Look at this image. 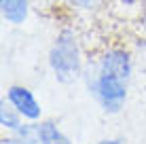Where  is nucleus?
Wrapping results in <instances>:
<instances>
[{"instance_id": "obj_1", "label": "nucleus", "mask_w": 146, "mask_h": 144, "mask_svg": "<svg viewBox=\"0 0 146 144\" xmlns=\"http://www.w3.org/2000/svg\"><path fill=\"white\" fill-rule=\"evenodd\" d=\"M49 64H51V70L55 72V78L59 83L76 81V76L80 74V51L76 38L70 30H64L55 38L51 53H49Z\"/></svg>"}, {"instance_id": "obj_2", "label": "nucleus", "mask_w": 146, "mask_h": 144, "mask_svg": "<svg viewBox=\"0 0 146 144\" xmlns=\"http://www.w3.org/2000/svg\"><path fill=\"white\" fill-rule=\"evenodd\" d=\"M89 87L106 112H119L123 108L125 98H127V81L125 78L98 68V74L93 76V81H89Z\"/></svg>"}, {"instance_id": "obj_3", "label": "nucleus", "mask_w": 146, "mask_h": 144, "mask_svg": "<svg viewBox=\"0 0 146 144\" xmlns=\"http://www.w3.org/2000/svg\"><path fill=\"white\" fill-rule=\"evenodd\" d=\"M7 98H9V104H11L23 119L34 121V119L40 117V104L36 102V98H34V93L30 91V89H26V87H11L7 91Z\"/></svg>"}, {"instance_id": "obj_4", "label": "nucleus", "mask_w": 146, "mask_h": 144, "mask_svg": "<svg viewBox=\"0 0 146 144\" xmlns=\"http://www.w3.org/2000/svg\"><path fill=\"white\" fill-rule=\"evenodd\" d=\"M100 70L117 74V76L127 81L129 74H131V59H129V53H125L123 49H110L106 55L102 57V62H100Z\"/></svg>"}, {"instance_id": "obj_5", "label": "nucleus", "mask_w": 146, "mask_h": 144, "mask_svg": "<svg viewBox=\"0 0 146 144\" xmlns=\"http://www.w3.org/2000/svg\"><path fill=\"white\" fill-rule=\"evenodd\" d=\"M2 15L11 23H23L28 17V0H0Z\"/></svg>"}, {"instance_id": "obj_6", "label": "nucleus", "mask_w": 146, "mask_h": 144, "mask_svg": "<svg viewBox=\"0 0 146 144\" xmlns=\"http://www.w3.org/2000/svg\"><path fill=\"white\" fill-rule=\"evenodd\" d=\"M38 140L40 144H70V140L57 129V125H53L49 121L38 125Z\"/></svg>"}, {"instance_id": "obj_7", "label": "nucleus", "mask_w": 146, "mask_h": 144, "mask_svg": "<svg viewBox=\"0 0 146 144\" xmlns=\"http://www.w3.org/2000/svg\"><path fill=\"white\" fill-rule=\"evenodd\" d=\"M19 112L15 110L13 106H9L7 102H2V108H0V125L9 127V129H17L21 123H19Z\"/></svg>"}, {"instance_id": "obj_8", "label": "nucleus", "mask_w": 146, "mask_h": 144, "mask_svg": "<svg viewBox=\"0 0 146 144\" xmlns=\"http://www.w3.org/2000/svg\"><path fill=\"white\" fill-rule=\"evenodd\" d=\"M15 136L26 144H40L38 140V125H19L17 129H13Z\"/></svg>"}, {"instance_id": "obj_9", "label": "nucleus", "mask_w": 146, "mask_h": 144, "mask_svg": "<svg viewBox=\"0 0 146 144\" xmlns=\"http://www.w3.org/2000/svg\"><path fill=\"white\" fill-rule=\"evenodd\" d=\"M70 4H74V7H80V9H95L102 0H68Z\"/></svg>"}, {"instance_id": "obj_10", "label": "nucleus", "mask_w": 146, "mask_h": 144, "mask_svg": "<svg viewBox=\"0 0 146 144\" xmlns=\"http://www.w3.org/2000/svg\"><path fill=\"white\" fill-rule=\"evenodd\" d=\"M2 144H26V142H23V140H19V138L15 136V138H4Z\"/></svg>"}, {"instance_id": "obj_11", "label": "nucleus", "mask_w": 146, "mask_h": 144, "mask_svg": "<svg viewBox=\"0 0 146 144\" xmlns=\"http://www.w3.org/2000/svg\"><path fill=\"white\" fill-rule=\"evenodd\" d=\"M98 144H123L121 140H102V142H98Z\"/></svg>"}]
</instances>
